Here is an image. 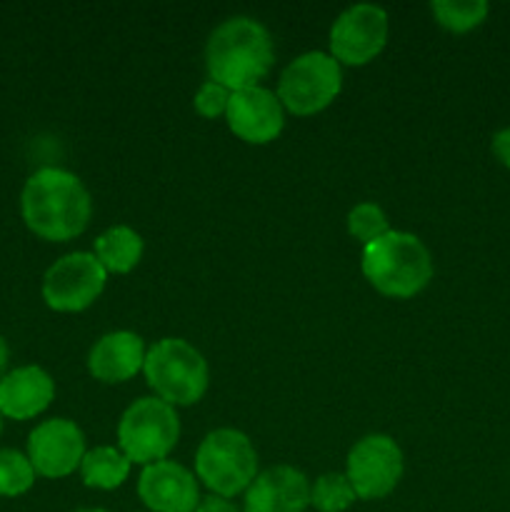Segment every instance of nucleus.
I'll use <instances>...</instances> for the list:
<instances>
[{
	"label": "nucleus",
	"mask_w": 510,
	"mask_h": 512,
	"mask_svg": "<svg viewBox=\"0 0 510 512\" xmlns=\"http://www.w3.org/2000/svg\"><path fill=\"white\" fill-rule=\"evenodd\" d=\"M35 468L20 450H0V498H20L35 485Z\"/></svg>",
	"instance_id": "21"
},
{
	"label": "nucleus",
	"mask_w": 510,
	"mask_h": 512,
	"mask_svg": "<svg viewBox=\"0 0 510 512\" xmlns=\"http://www.w3.org/2000/svg\"><path fill=\"white\" fill-rule=\"evenodd\" d=\"M180 438V418L173 405L160 398H140L118 423V448L133 465L168 460Z\"/></svg>",
	"instance_id": "6"
},
{
	"label": "nucleus",
	"mask_w": 510,
	"mask_h": 512,
	"mask_svg": "<svg viewBox=\"0 0 510 512\" xmlns=\"http://www.w3.org/2000/svg\"><path fill=\"white\" fill-rule=\"evenodd\" d=\"M365 280L385 298L408 300L433 280V255L423 240L405 230H390L363 248Z\"/></svg>",
	"instance_id": "3"
},
{
	"label": "nucleus",
	"mask_w": 510,
	"mask_h": 512,
	"mask_svg": "<svg viewBox=\"0 0 510 512\" xmlns=\"http://www.w3.org/2000/svg\"><path fill=\"white\" fill-rule=\"evenodd\" d=\"M258 475L253 440L235 428H218L203 438L195 453V478L218 498L245 493Z\"/></svg>",
	"instance_id": "5"
},
{
	"label": "nucleus",
	"mask_w": 510,
	"mask_h": 512,
	"mask_svg": "<svg viewBox=\"0 0 510 512\" xmlns=\"http://www.w3.org/2000/svg\"><path fill=\"white\" fill-rule=\"evenodd\" d=\"M20 215L30 233L50 243H68L85 233L93 215L88 188L63 168H40L25 180Z\"/></svg>",
	"instance_id": "1"
},
{
	"label": "nucleus",
	"mask_w": 510,
	"mask_h": 512,
	"mask_svg": "<svg viewBox=\"0 0 510 512\" xmlns=\"http://www.w3.org/2000/svg\"><path fill=\"white\" fill-rule=\"evenodd\" d=\"M55 398V380L40 365L8 370L0 380V415L8 420H30L50 408Z\"/></svg>",
	"instance_id": "15"
},
{
	"label": "nucleus",
	"mask_w": 510,
	"mask_h": 512,
	"mask_svg": "<svg viewBox=\"0 0 510 512\" xmlns=\"http://www.w3.org/2000/svg\"><path fill=\"white\" fill-rule=\"evenodd\" d=\"M145 348L143 338L130 330H115L103 335L88 353V373L105 385L128 383L143 370Z\"/></svg>",
	"instance_id": "16"
},
{
	"label": "nucleus",
	"mask_w": 510,
	"mask_h": 512,
	"mask_svg": "<svg viewBox=\"0 0 510 512\" xmlns=\"http://www.w3.org/2000/svg\"><path fill=\"white\" fill-rule=\"evenodd\" d=\"M275 60L268 28L248 15L223 20L205 43V68L210 80L235 90L258 88Z\"/></svg>",
	"instance_id": "2"
},
{
	"label": "nucleus",
	"mask_w": 510,
	"mask_h": 512,
	"mask_svg": "<svg viewBox=\"0 0 510 512\" xmlns=\"http://www.w3.org/2000/svg\"><path fill=\"white\" fill-rule=\"evenodd\" d=\"M108 283V273L93 253H68L55 260L43 275V300L55 313L88 310Z\"/></svg>",
	"instance_id": "8"
},
{
	"label": "nucleus",
	"mask_w": 510,
	"mask_h": 512,
	"mask_svg": "<svg viewBox=\"0 0 510 512\" xmlns=\"http://www.w3.org/2000/svg\"><path fill=\"white\" fill-rule=\"evenodd\" d=\"M343 88V68L330 53L310 50L285 65L278 80V100L288 113L315 115L328 108Z\"/></svg>",
	"instance_id": "7"
},
{
	"label": "nucleus",
	"mask_w": 510,
	"mask_h": 512,
	"mask_svg": "<svg viewBox=\"0 0 510 512\" xmlns=\"http://www.w3.org/2000/svg\"><path fill=\"white\" fill-rule=\"evenodd\" d=\"M230 90L225 88V85L215 83V80H205L203 85L198 88V93H195V110H198L203 118H220V115H225V110H228V103H230Z\"/></svg>",
	"instance_id": "23"
},
{
	"label": "nucleus",
	"mask_w": 510,
	"mask_h": 512,
	"mask_svg": "<svg viewBox=\"0 0 510 512\" xmlns=\"http://www.w3.org/2000/svg\"><path fill=\"white\" fill-rule=\"evenodd\" d=\"M143 373L155 398L173 408L200 403L208 393V360L183 338H163L148 348Z\"/></svg>",
	"instance_id": "4"
},
{
	"label": "nucleus",
	"mask_w": 510,
	"mask_h": 512,
	"mask_svg": "<svg viewBox=\"0 0 510 512\" xmlns=\"http://www.w3.org/2000/svg\"><path fill=\"white\" fill-rule=\"evenodd\" d=\"M403 450L390 435L360 438L345 460V478L360 500H380L398 488L403 478Z\"/></svg>",
	"instance_id": "9"
},
{
	"label": "nucleus",
	"mask_w": 510,
	"mask_h": 512,
	"mask_svg": "<svg viewBox=\"0 0 510 512\" xmlns=\"http://www.w3.org/2000/svg\"><path fill=\"white\" fill-rule=\"evenodd\" d=\"M308 508L310 480L293 465L263 470L245 490L243 512H305Z\"/></svg>",
	"instance_id": "14"
},
{
	"label": "nucleus",
	"mask_w": 510,
	"mask_h": 512,
	"mask_svg": "<svg viewBox=\"0 0 510 512\" xmlns=\"http://www.w3.org/2000/svg\"><path fill=\"white\" fill-rule=\"evenodd\" d=\"M388 30V13L380 5H350L330 28V55L340 65H368L383 53Z\"/></svg>",
	"instance_id": "10"
},
{
	"label": "nucleus",
	"mask_w": 510,
	"mask_h": 512,
	"mask_svg": "<svg viewBox=\"0 0 510 512\" xmlns=\"http://www.w3.org/2000/svg\"><path fill=\"white\" fill-rule=\"evenodd\" d=\"M145 243L140 233H135L130 225H113L95 240V258L103 265L105 273L125 275L140 263Z\"/></svg>",
	"instance_id": "17"
},
{
	"label": "nucleus",
	"mask_w": 510,
	"mask_h": 512,
	"mask_svg": "<svg viewBox=\"0 0 510 512\" xmlns=\"http://www.w3.org/2000/svg\"><path fill=\"white\" fill-rule=\"evenodd\" d=\"M75 512H108V510H103V508H90V510H75Z\"/></svg>",
	"instance_id": "27"
},
{
	"label": "nucleus",
	"mask_w": 510,
	"mask_h": 512,
	"mask_svg": "<svg viewBox=\"0 0 510 512\" xmlns=\"http://www.w3.org/2000/svg\"><path fill=\"white\" fill-rule=\"evenodd\" d=\"M138 495L150 512H195L203 500L195 473L173 460L145 465L138 480Z\"/></svg>",
	"instance_id": "13"
},
{
	"label": "nucleus",
	"mask_w": 510,
	"mask_h": 512,
	"mask_svg": "<svg viewBox=\"0 0 510 512\" xmlns=\"http://www.w3.org/2000/svg\"><path fill=\"white\" fill-rule=\"evenodd\" d=\"M490 150H493L495 160L505 168H510V125L508 128H500L498 133L490 138Z\"/></svg>",
	"instance_id": "24"
},
{
	"label": "nucleus",
	"mask_w": 510,
	"mask_h": 512,
	"mask_svg": "<svg viewBox=\"0 0 510 512\" xmlns=\"http://www.w3.org/2000/svg\"><path fill=\"white\" fill-rule=\"evenodd\" d=\"M130 463L120 448H113V445H98V448L88 450L80 463V478L88 488L95 490H115L128 480Z\"/></svg>",
	"instance_id": "18"
},
{
	"label": "nucleus",
	"mask_w": 510,
	"mask_h": 512,
	"mask_svg": "<svg viewBox=\"0 0 510 512\" xmlns=\"http://www.w3.org/2000/svg\"><path fill=\"white\" fill-rule=\"evenodd\" d=\"M490 5L485 0H433L430 13L450 33H468L488 18Z\"/></svg>",
	"instance_id": "19"
},
{
	"label": "nucleus",
	"mask_w": 510,
	"mask_h": 512,
	"mask_svg": "<svg viewBox=\"0 0 510 512\" xmlns=\"http://www.w3.org/2000/svg\"><path fill=\"white\" fill-rule=\"evenodd\" d=\"M8 360H10V350H8V343H5V338L0 335V380L8 375Z\"/></svg>",
	"instance_id": "26"
},
{
	"label": "nucleus",
	"mask_w": 510,
	"mask_h": 512,
	"mask_svg": "<svg viewBox=\"0 0 510 512\" xmlns=\"http://www.w3.org/2000/svg\"><path fill=\"white\" fill-rule=\"evenodd\" d=\"M195 512H240V508H235L228 498H218V495H208V498L200 500L198 510Z\"/></svg>",
	"instance_id": "25"
},
{
	"label": "nucleus",
	"mask_w": 510,
	"mask_h": 512,
	"mask_svg": "<svg viewBox=\"0 0 510 512\" xmlns=\"http://www.w3.org/2000/svg\"><path fill=\"white\" fill-rule=\"evenodd\" d=\"M85 435L73 420L50 418L28 435V460L43 478L60 480L80 470L85 458Z\"/></svg>",
	"instance_id": "11"
},
{
	"label": "nucleus",
	"mask_w": 510,
	"mask_h": 512,
	"mask_svg": "<svg viewBox=\"0 0 510 512\" xmlns=\"http://www.w3.org/2000/svg\"><path fill=\"white\" fill-rule=\"evenodd\" d=\"M0 433H3V415H0Z\"/></svg>",
	"instance_id": "28"
},
{
	"label": "nucleus",
	"mask_w": 510,
	"mask_h": 512,
	"mask_svg": "<svg viewBox=\"0 0 510 512\" xmlns=\"http://www.w3.org/2000/svg\"><path fill=\"white\" fill-rule=\"evenodd\" d=\"M225 123L230 133L250 145H268L283 133L285 128V108L273 90L248 88L235 90L230 95L228 110H225Z\"/></svg>",
	"instance_id": "12"
},
{
	"label": "nucleus",
	"mask_w": 510,
	"mask_h": 512,
	"mask_svg": "<svg viewBox=\"0 0 510 512\" xmlns=\"http://www.w3.org/2000/svg\"><path fill=\"white\" fill-rule=\"evenodd\" d=\"M348 233L350 238H355L358 243L370 245L373 240L383 238L385 233H390L388 215L383 213V208L375 203H358L355 208H350L348 213Z\"/></svg>",
	"instance_id": "22"
},
{
	"label": "nucleus",
	"mask_w": 510,
	"mask_h": 512,
	"mask_svg": "<svg viewBox=\"0 0 510 512\" xmlns=\"http://www.w3.org/2000/svg\"><path fill=\"white\" fill-rule=\"evenodd\" d=\"M358 500L345 473H325L310 485V505L318 512H345Z\"/></svg>",
	"instance_id": "20"
}]
</instances>
